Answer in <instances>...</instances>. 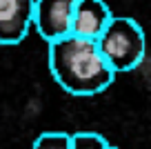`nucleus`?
I'll return each instance as SVG.
<instances>
[{"label": "nucleus", "instance_id": "obj_5", "mask_svg": "<svg viewBox=\"0 0 151 149\" xmlns=\"http://www.w3.org/2000/svg\"><path fill=\"white\" fill-rule=\"evenodd\" d=\"M111 11H109L104 0H76L73 9V22H71V33L98 40L107 25L111 22Z\"/></svg>", "mask_w": 151, "mask_h": 149}, {"label": "nucleus", "instance_id": "obj_1", "mask_svg": "<svg viewBox=\"0 0 151 149\" xmlns=\"http://www.w3.org/2000/svg\"><path fill=\"white\" fill-rule=\"evenodd\" d=\"M49 69L60 89L71 96H96L111 87L116 69L96 38L69 33L49 42Z\"/></svg>", "mask_w": 151, "mask_h": 149}, {"label": "nucleus", "instance_id": "obj_3", "mask_svg": "<svg viewBox=\"0 0 151 149\" xmlns=\"http://www.w3.org/2000/svg\"><path fill=\"white\" fill-rule=\"evenodd\" d=\"M76 0H36L33 27L47 42L71 33Z\"/></svg>", "mask_w": 151, "mask_h": 149}, {"label": "nucleus", "instance_id": "obj_4", "mask_svg": "<svg viewBox=\"0 0 151 149\" xmlns=\"http://www.w3.org/2000/svg\"><path fill=\"white\" fill-rule=\"evenodd\" d=\"M36 0H0V45H18L33 25Z\"/></svg>", "mask_w": 151, "mask_h": 149}, {"label": "nucleus", "instance_id": "obj_7", "mask_svg": "<svg viewBox=\"0 0 151 149\" xmlns=\"http://www.w3.org/2000/svg\"><path fill=\"white\" fill-rule=\"evenodd\" d=\"M33 149H71V134L45 131L33 140Z\"/></svg>", "mask_w": 151, "mask_h": 149}, {"label": "nucleus", "instance_id": "obj_2", "mask_svg": "<svg viewBox=\"0 0 151 149\" xmlns=\"http://www.w3.org/2000/svg\"><path fill=\"white\" fill-rule=\"evenodd\" d=\"M98 45L116 74L136 69L147 54L145 31L136 20L127 16H113L102 36L98 38Z\"/></svg>", "mask_w": 151, "mask_h": 149}, {"label": "nucleus", "instance_id": "obj_6", "mask_svg": "<svg viewBox=\"0 0 151 149\" xmlns=\"http://www.w3.org/2000/svg\"><path fill=\"white\" fill-rule=\"evenodd\" d=\"M113 145L96 131H78L71 134V149H111Z\"/></svg>", "mask_w": 151, "mask_h": 149}]
</instances>
